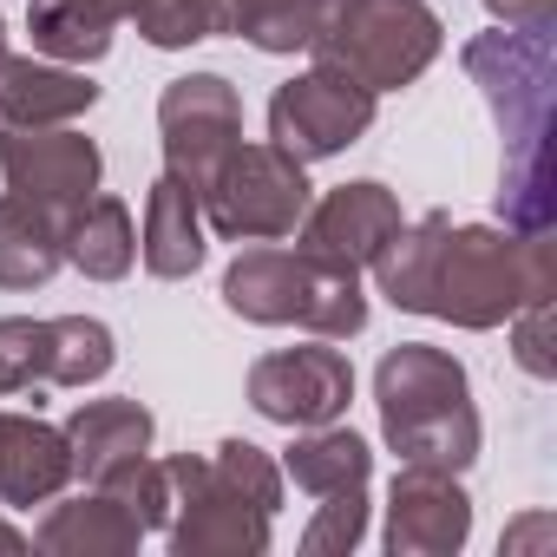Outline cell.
<instances>
[{"label":"cell","instance_id":"cell-1","mask_svg":"<svg viewBox=\"0 0 557 557\" xmlns=\"http://www.w3.org/2000/svg\"><path fill=\"white\" fill-rule=\"evenodd\" d=\"M374 283L407 315H433L453 329H505L524 302L557 289V243L426 210L420 223H400L394 243L374 256Z\"/></svg>","mask_w":557,"mask_h":557},{"label":"cell","instance_id":"cell-2","mask_svg":"<svg viewBox=\"0 0 557 557\" xmlns=\"http://www.w3.org/2000/svg\"><path fill=\"white\" fill-rule=\"evenodd\" d=\"M466 79L485 92L498 132H505V171H498V216L518 236H550L557 197H550V92H557V47L550 27H492L459 47Z\"/></svg>","mask_w":557,"mask_h":557},{"label":"cell","instance_id":"cell-3","mask_svg":"<svg viewBox=\"0 0 557 557\" xmlns=\"http://www.w3.org/2000/svg\"><path fill=\"white\" fill-rule=\"evenodd\" d=\"M374 400H381V433L400 453V466L466 472L479 459L485 426L472 407V381L446 348H426V342L387 348L374 368Z\"/></svg>","mask_w":557,"mask_h":557},{"label":"cell","instance_id":"cell-4","mask_svg":"<svg viewBox=\"0 0 557 557\" xmlns=\"http://www.w3.org/2000/svg\"><path fill=\"white\" fill-rule=\"evenodd\" d=\"M223 309L262 329H309L322 342H348L368 329L361 275H342L309 249H275V243H256L223 269Z\"/></svg>","mask_w":557,"mask_h":557},{"label":"cell","instance_id":"cell-5","mask_svg":"<svg viewBox=\"0 0 557 557\" xmlns=\"http://www.w3.org/2000/svg\"><path fill=\"white\" fill-rule=\"evenodd\" d=\"M440 47H446V27L426 0H335L309 34L315 66L348 73L374 99L413 86L440 60Z\"/></svg>","mask_w":557,"mask_h":557},{"label":"cell","instance_id":"cell-6","mask_svg":"<svg viewBox=\"0 0 557 557\" xmlns=\"http://www.w3.org/2000/svg\"><path fill=\"white\" fill-rule=\"evenodd\" d=\"M203 223L223 243H275V236H296L309 197V164H296L289 151L275 145H236L216 177L197 190Z\"/></svg>","mask_w":557,"mask_h":557},{"label":"cell","instance_id":"cell-7","mask_svg":"<svg viewBox=\"0 0 557 557\" xmlns=\"http://www.w3.org/2000/svg\"><path fill=\"white\" fill-rule=\"evenodd\" d=\"M171 472V550L177 557H262L275 537V511L256 505L249 492H236L210 453H177L164 459Z\"/></svg>","mask_w":557,"mask_h":557},{"label":"cell","instance_id":"cell-8","mask_svg":"<svg viewBox=\"0 0 557 557\" xmlns=\"http://www.w3.org/2000/svg\"><path fill=\"white\" fill-rule=\"evenodd\" d=\"M374 106L381 99L368 86H355L348 73L309 66L289 86H275V99H269V145L289 151L296 164H322V158H335V151L368 138Z\"/></svg>","mask_w":557,"mask_h":557},{"label":"cell","instance_id":"cell-9","mask_svg":"<svg viewBox=\"0 0 557 557\" xmlns=\"http://www.w3.org/2000/svg\"><path fill=\"white\" fill-rule=\"evenodd\" d=\"M119 361V342L92 315H53L0 322V368H8V394H40V387H92Z\"/></svg>","mask_w":557,"mask_h":557},{"label":"cell","instance_id":"cell-10","mask_svg":"<svg viewBox=\"0 0 557 557\" xmlns=\"http://www.w3.org/2000/svg\"><path fill=\"white\" fill-rule=\"evenodd\" d=\"M158 132H164V171L190 190L216 177V164L243 145V99L223 73H190L171 79L158 99Z\"/></svg>","mask_w":557,"mask_h":557},{"label":"cell","instance_id":"cell-11","mask_svg":"<svg viewBox=\"0 0 557 557\" xmlns=\"http://www.w3.org/2000/svg\"><path fill=\"white\" fill-rule=\"evenodd\" d=\"M355 400V368L342 348H329L322 335L309 348H275L249 368V407L275 426H329L342 420Z\"/></svg>","mask_w":557,"mask_h":557},{"label":"cell","instance_id":"cell-12","mask_svg":"<svg viewBox=\"0 0 557 557\" xmlns=\"http://www.w3.org/2000/svg\"><path fill=\"white\" fill-rule=\"evenodd\" d=\"M0 171H8V190L14 197L66 216V210H79L99 190L106 158L73 125H34V132H0Z\"/></svg>","mask_w":557,"mask_h":557},{"label":"cell","instance_id":"cell-13","mask_svg":"<svg viewBox=\"0 0 557 557\" xmlns=\"http://www.w3.org/2000/svg\"><path fill=\"white\" fill-rule=\"evenodd\" d=\"M400 223H407V216H400V197H394L387 184L361 177V184H335L322 203L302 210L296 249H309L315 262H329V269H342V275H361V269H374V256L394 243Z\"/></svg>","mask_w":557,"mask_h":557},{"label":"cell","instance_id":"cell-14","mask_svg":"<svg viewBox=\"0 0 557 557\" xmlns=\"http://www.w3.org/2000/svg\"><path fill=\"white\" fill-rule=\"evenodd\" d=\"M387 550L394 557H453L472 537V498L459 485V472L440 466H400L394 492H387Z\"/></svg>","mask_w":557,"mask_h":557},{"label":"cell","instance_id":"cell-15","mask_svg":"<svg viewBox=\"0 0 557 557\" xmlns=\"http://www.w3.org/2000/svg\"><path fill=\"white\" fill-rule=\"evenodd\" d=\"M73 485V446L66 426H47L40 413H0V505H53Z\"/></svg>","mask_w":557,"mask_h":557},{"label":"cell","instance_id":"cell-16","mask_svg":"<svg viewBox=\"0 0 557 557\" xmlns=\"http://www.w3.org/2000/svg\"><path fill=\"white\" fill-rule=\"evenodd\" d=\"M99 106V86L73 66L0 53V132H34V125H73Z\"/></svg>","mask_w":557,"mask_h":557},{"label":"cell","instance_id":"cell-17","mask_svg":"<svg viewBox=\"0 0 557 557\" xmlns=\"http://www.w3.org/2000/svg\"><path fill=\"white\" fill-rule=\"evenodd\" d=\"M151 433H158V420H151L138 400H86V407L66 420L73 479L99 485V479H106V472H119L125 459L151 453Z\"/></svg>","mask_w":557,"mask_h":557},{"label":"cell","instance_id":"cell-18","mask_svg":"<svg viewBox=\"0 0 557 557\" xmlns=\"http://www.w3.org/2000/svg\"><path fill=\"white\" fill-rule=\"evenodd\" d=\"M34 544L40 550H53V557H125V550H138L145 544V524L112 498V492H79V498H66V505H53L47 511V524L34 531Z\"/></svg>","mask_w":557,"mask_h":557},{"label":"cell","instance_id":"cell-19","mask_svg":"<svg viewBox=\"0 0 557 557\" xmlns=\"http://www.w3.org/2000/svg\"><path fill=\"white\" fill-rule=\"evenodd\" d=\"M138 262L151 275H164V283H177V275H197L203 262V203L190 184H177L171 171L151 184L145 197V236H138Z\"/></svg>","mask_w":557,"mask_h":557},{"label":"cell","instance_id":"cell-20","mask_svg":"<svg viewBox=\"0 0 557 557\" xmlns=\"http://www.w3.org/2000/svg\"><path fill=\"white\" fill-rule=\"evenodd\" d=\"M60 243H66V262L79 275H92V283H119L138 262V223H132L125 197H106V190H92L79 210H66Z\"/></svg>","mask_w":557,"mask_h":557},{"label":"cell","instance_id":"cell-21","mask_svg":"<svg viewBox=\"0 0 557 557\" xmlns=\"http://www.w3.org/2000/svg\"><path fill=\"white\" fill-rule=\"evenodd\" d=\"M66 216L27 203V197H0V289H40L53 283V269L66 262V243H60Z\"/></svg>","mask_w":557,"mask_h":557},{"label":"cell","instance_id":"cell-22","mask_svg":"<svg viewBox=\"0 0 557 557\" xmlns=\"http://www.w3.org/2000/svg\"><path fill=\"white\" fill-rule=\"evenodd\" d=\"M368 472H374V453H368V440L361 433H348V426H302V440L289 446V459H283V479H296L309 498H329V492H355V485H368Z\"/></svg>","mask_w":557,"mask_h":557},{"label":"cell","instance_id":"cell-23","mask_svg":"<svg viewBox=\"0 0 557 557\" xmlns=\"http://www.w3.org/2000/svg\"><path fill=\"white\" fill-rule=\"evenodd\" d=\"M223 34H243L262 53H309V34L322 21V0H216Z\"/></svg>","mask_w":557,"mask_h":557},{"label":"cell","instance_id":"cell-24","mask_svg":"<svg viewBox=\"0 0 557 557\" xmlns=\"http://www.w3.org/2000/svg\"><path fill=\"white\" fill-rule=\"evenodd\" d=\"M132 21H138V34H145L151 47H164V53L223 34V8H216V0H138Z\"/></svg>","mask_w":557,"mask_h":557},{"label":"cell","instance_id":"cell-25","mask_svg":"<svg viewBox=\"0 0 557 557\" xmlns=\"http://www.w3.org/2000/svg\"><path fill=\"white\" fill-rule=\"evenodd\" d=\"M99 492H112L145 531H164V524H171V472H164V459H151V453H138V459H125L119 472H106Z\"/></svg>","mask_w":557,"mask_h":557},{"label":"cell","instance_id":"cell-26","mask_svg":"<svg viewBox=\"0 0 557 557\" xmlns=\"http://www.w3.org/2000/svg\"><path fill=\"white\" fill-rule=\"evenodd\" d=\"M361 537H368V485L329 492L322 511H315L309 531H302V550H309V557H348Z\"/></svg>","mask_w":557,"mask_h":557},{"label":"cell","instance_id":"cell-27","mask_svg":"<svg viewBox=\"0 0 557 557\" xmlns=\"http://www.w3.org/2000/svg\"><path fill=\"white\" fill-rule=\"evenodd\" d=\"M505 329H511L518 368H524V374H537V381H550V374H557V361H550V296L524 302V309H518Z\"/></svg>","mask_w":557,"mask_h":557},{"label":"cell","instance_id":"cell-28","mask_svg":"<svg viewBox=\"0 0 557 557\" xmlns=\"http://www.w3.org/2000/svg\"><path fill=\"white\" fill-rule=\"evenodd\" d=\"M485 14L498 27H550L557 21V0H485Z\"/></svg>","mask_w":557,"mask_h":557},{"label":"cell","instance_id":"cell-29","mask_svg":"<svg viewBox=\"0 0 557 557\" xmlns=\"http://www.w3.org/2000/svg\"><path fill=\"white\" fill-rule=\"evenodd\" d=\"M53 8H66V14H79V21H92V27H119V21H132V8L138 0H53Z\"/></svg>","mask_w":557,"mask_h":557},{"label":"cell","instance_id":"cell-30","mask_svg":"<svg viewBox=\"0 0 557 557\" xmlns=\"http://www.w3.org/2000/svg\"><path fill=\"white\" fill-rule=\"evenodd\" d=\"M544 531H550V518H524V524H518V531L505 537V550H518V544H537Z\"/></svg>","mask_w":557,"mask_h":557},{"label":"cell","instance_id":"cell-31","mask_svg":"<svg viewBox=\"0 0 557 557\" xmlns=\"http://www.w3.org/2000/svg\"><path fill=\"white\" fill-rule=\"evenodd\" d=\"M27 544H34V537H21L14 524H0V550H27Z\"/></svg>","mask_w":557,"mask_h":557},{"label":"cell","instance_id":"cell-32","mask_svg":"<svg viewBox=\"0 0 557 557\" xmlns=\"http://www.w3.org/2000/svg\"><path fill=\"white\" fill-rule=\"evenodd\" d=\"M0 53H8V21H0Z\"/></svg>","mask_w":557,"mask_h":557},{"label":"cell","instance_id":"cell-33","mask_svg":"<svg viewBox=\"0 0 557 557\" xmlns=\"http://www.w3.org/2000/svg\"><path fill=\"white\" fill-rule=\"evenodd\" d=\"M0 394H8V368H0Z\"/></svg>","mask_w":557,"mask_h":557},{"label":"cell","instance_id":"cell-34","mask_svg":"<svg viewBox=\"0 0 557 557\" xmlns=\"http://www.w3.org/2000/svg\"><path fill=\"white\" fill-rule=\"evenodd\" d=\"M322 8H335V0H322Z\"/></svg>","mask_w":557,"mask_h":557}]
</instances>
